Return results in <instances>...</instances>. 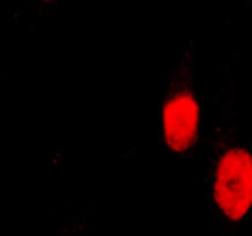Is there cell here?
<instances>
[{"label":"cell","mask_w":252,"mask_h":236,"mask_svg":"<svg viewBox=\"0 0 252 236\" xmlns=\"http://www.w3.org/2000/svg\"><path fill=\"white\" fill-rule=\"evenodd\" d=\"M46 2H53V0H46Z\"/></svg>","instance_id":"3"},{"label":"cell","mask_w":252,"mask_h":236,"mask_svg":"<svg viewBox=\"0 0 252 236\" xmlns=\"http://www.w3.org/2000/svg\"><path fill=\"white\" fill-rule=\"evenodd\" d=\"M198 101L189 93L172 97L164 106V139L175 152H185L198 137Z\"/></svg>","instance_id":"2"},{"label":"cell","mask_w":252,"mask_h":236,"mask_svg":"<svg viewBox=\"0 0 252 236\" xmlns=\"http://www.w3.org/2000/svg\"><path fill=\"white\" fill-rule=\"evenodd\" d=\"M215 200L220 211L233 219H240L252 207V156L242 148H233L219 162L215 179Z\"/></svg>","instance_id":"1"}]
</instances>
